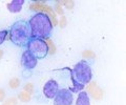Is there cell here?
Returning a JSON list of instances; mask_svg holds the SVG:
<instances>
[{"mask_svg": "<svg viewBox=\"0 0 126 105\" xmlns=\"http://www.w3.org/2000/svg\"><path fill=\"white\" fill-rule=\"evenodd\" d=\"M31 28L32 37L45 39L48 38L53 30V23L50 17L45 13L39 12L34 14L27 21Z\"/></svg>", "mask_w": 126, "mask_h": 105, "instance_id": "obj_1", "label": "cell"}, {"mask_svg": "<svg viewBox=\"0 0 126 105\" xmlns=\"http://www.w3.org/2000/svg\"><path fill=\"white\" fill-rule=\"evenodd\" d=\"M10 40L18 47H25L30 38L32 37L31 28L27 20L21 19L12 24L10 29Z\"/></svg>", "mask_w": 126, "mask_h": 105, "instance_id": "obj_2", "label": "cell"}, {"mask_svg": "<svg viewBox=\"0 0 126 105\" xmlns=\"http://www.w3.org/2000/svg\"><path fill=\"white\" fill-rule=\"evenodd\" d=\"M93 78L90 65L85 60H81L74 66L72 71V80L74 83V90H79L87 85Z\"/></svg>", "mask_w": 126, "mask_h": 105, "instance_id": "obj_3", "label": "cell"}, {"mask_svg": "<svg viewBox=\"0 0 126 105\" xmlns=\"http://www.w3.org/2000/svg\"><path fill=\"white\" fill-rule=\"evenodd\" d=\"M26 50L31 53L37 60H41L48 55V47L44 39L31 37L25 46Z\"/></svg>", "mask_w": 126, "mask_h": 105, "instance_id": "obj_4", "label": "cell"}, {"mask_svg": "<svg viewBox=\"0 0 126 105\" xmlns=\"http://www.w3.org/2000/svg\"><path fill=\"white\" fill-rule=\"evenodd\" d=\"M30 10L36 11L37 13H39V12H42V13L47 14L50 17V20H53L52 21L53 26H56L58 24V21H57V18H56V13H55V11L53 10L52 6L46 5L45 3L38 1V2H33V3H32V4L30 5Z\"/></svg>", "mask_w": 126, "mask_h": 105, "instance_id": "obj_5", "label": "cell"}, {"mask_svg": "<svg viewBox=\"0 0 126 105\" xmlns=\"http://www.w3.org/2000/svg\"><path fill=\"white\" fill-rule=\"evenodd\" d=\"M74 103V96L72 90L67 88L59 89L54 98V105H72Z\"/></svg>", "mask_w": 126, "mask_h": 105, "instance_id": "obj_6", "label": "cell"}, {"mask_svg": "<svg viewBox=\"0 0 126 105\" xmlns=\"http://www.w3.org/2000/svg\"><path fill=\"white\" fill-rule=\"evenodd\" d=\"M59 89L60 88H59V84L57 81L54 79H49L43 86V95L47 99H54Z\"/></svg>", "mask_w": 126, "mask_h": 105, "instance_id": "obj_7", "label": "cell"}, {"mask_svg": "<svg viewBox=\"0 0 126 105\" xmlns=\"http://www.w3.org/2000/svg\"><path fill=\"white\" fill-rule=\"evenodd\" d=\"M37 63H38V60L32 55L31 53L27 52L26 49L22 53L21 65L24 67V69H26V71H32V69H34L37 66Z\"/></svg>", "mask_w": 126, "mask_h": 105, "instance_id": "obj_8", "label": "cell"}, {"mask_svg": "<svg viewBox=\"0 0 126 105\" xmlns=\"http://www.w3.org/2000/svg\"><path fill=\"white\" fill-rule=\"evenodd\" d=\"M24 3H25L24 0H13V1L7 3L6 7L11 13H19L22 10V6Z\"/></svg>", "mask_w": 126, "mask_h": 105, "instance_id": "obj_9", "label": "cell"}, {"mask_svg": "<svg viewBox=\"0 0 126 105\" xmlns=\"http://www.w3.org/2000/svg\"><path fill=\"white\" fill-rule=\"evenodd\" d=\"M76 105H90L89 96L86 91H80L76 101Z\"/></svg>", "mask_w": 126, "mask_h": 105, "instance_id": "obj_10", "label": "cell"}, {"mask_svg": "<svg viewBox=\"0 0 126 105\" xmlns=\"http://www.w3.org/2000/svg\"><path fill=\"white\" fill-rule=\"evenodd\" d=\"M103 95H104L103 90H102L100 87H98V86H97V88L92 92V97H93L94 100H98V101L102 100V98H103Z\"/></svg>", "mask_w": 126, "mask_h": 105, "instance_id": "obj_11", "label": "cell"}, {"mask_svg": "<svg viewBox=\"0 0 126 105\" xmlns=\"http://www.w3.org/2000/svg\"><path fill=\"white\" fill-rule=\"evenodd\" d=\"M44 41L46 42L47 47H48V54H49V55H54V54L56 53V46H55V44L53 43V41L49 39V37L45 38Z\"/></svg>", "mask_w": 126, "mask_h": 105, "instance_id": "obj_12", "label": "cell"}, {"mask_svg": "<svg viewBox=\"0 0 126 105\" xmlns=\"http://www.w3.org/2000/svg\"><path fill=\"white\" fill-rule=\"evenodd\" d=\"M18 99L20 100L21 102H29V101H31V99H32V96L25 91H20L18 95Z\"/></svg>", "mask_w": 126, "mask_h": 105, "instance_id": "obj_13", "label": "cell"}, {"mask_svg": "<svg viewBox=\"0 0 126 105\" xmlns=\"http://www.w3.org/2000/svg\"><path fill=\"white\" fill-rule=\"evenodd\" d=\"M9 86L12 88V89H16V88H18L19 86H20V80L18 79V78H12V79L10 80V82H9Z\"/></svg>", "mask_w": 126, "mask_h": 105, "instance_id": "obj_14", "label": "cell"}, {"mask_svg": "<svg viewBox=\"0 0 126 105\" xmlns=\"http://www.w3.org/2000/svg\"><path fill=\"white\" fill-rule=\"evenodd\" d=\"M82 56H83L84 59H94V58H96V54H94L93 50H85V52H83V54H82Z\"/></svg>", "mask_w": 126, "mask_h": 105, "instance_id": "obj_15", "label": "cell"}, {"mask_svg": "<svg viewBox=\"0 0 126 105\" xmlns=\"http://www.w3.org/2000/svg\"><path fill=\"white\" fill-rule=\"evenodd\" d=\"M62 5H63V1H56V5H55V10L59 15H63V10H62Z\"/></svg>", "mask_w": 126, "mask_h": 105, "instance_id": "obj_16", "label": "cell"}, {"mask_svg": "<svg viewBox=\"0 0 126 105\" xmlns=\"http://www.w3.org/2000/svg\"><path fill=\"white\" fill-rule=\"evenodd\" d=\"M23 91H25V92H27V94H30V95L33 94L34 92V85H33V83H26L24 85V88H23Z\"/></svg>", "mask_w": 126, "mask_h": 105, "instance_id": "obj_17", "label": "cell"}, {"mask_svg": "<svg viewBox=\"0 0 126 105\" xmlns=\"http://www.w3.org/2000/svg\"><path fill=\"white\" fill-rule=\"evenodd\" d=\"M7 34H9V30H0V45L3 44V42L5 41V39L7 37Z\"/></svg>", "mask_w": 126, "mask_h": 105, "instance_id": "obj_18", "label": "cell"}, {"mask_svg": "<svg viewBox=\"0 0 126 105\" xmlns=\"http://www.w3.org/2000/svg\"><path fill=\"white\" fill-rule=\"evenodd\" d=\"M96 88H97V82H96V81H93V82L90 81V82L87 84V91H86V92H87V94H88V92H90V94H92V92H93Z\"/></svg>", "mask_w": 126, "mask_h": 105, "instance_id": "obj_19", "label": "cell"}, {"mask_svg": "<svg viewBox=\"0 0 126 105\" xmlns=\"http://www.w3.org/2000/svg\"><path fill=\"white\" fill-rule=\"evenodd\" d=\"M3 105H17V99L16 98H10L3 102Z\"/></svg>", "mask_w": 126, "mask_h": 105, "instance_id": "obj_20", "label": "cell"}, {"mask_svg": "<svg viewBox=\"0 0 126 105\" xmlns=\"http://www.w3.org/2000/svg\"><path fill=\"white\" fill-rule=\"evenodd\" d=\"M63 5H64L66 9L72 10L75 5V1H63Z\"/></svg>", "mask_w": 126, "mask_h": 105, "instance_id": "obj_21", "label": "cell"}, {"mask_svg": "<svg viewBox=\"0 0 126 105\" xmlns=\"http://www.w3.org/2000/svg\"><path fill=\"white\" fill-rule=\"evenodd\" d=\"M59 24H60V28L61 29H64L65 26H66V18L65 16H61V19H60V22H59Z\"/></svg>", "mask_w": 126, "mask_h": 105, "instance_id": "obj_22", "label": "cell"}, {"mask_svg": "<svg viewBox=\"0 0 126 105\" xmlns=\"http://www.w3.org/2000/svg\"><path fill=\"white\" fill-rule=\"evenodd\" d=\"M5 99V90L0 87V102H2Z\"/></svg>", "mask_w": 126, "mask_h": 105, "instance_id": "obj_23", "label": "cell"}, {"mask_svg": "<svg viewBox=\"0 0 126 105\" xmlns=\"http://www.w3.org/2000/svg\"><path fill=\"white\" fill-rule=\"evenodd\" d=\"M3 57V50L2 49H0V59Z\"/></svg>", "mask_w": 126, "mask_h": 105, "instance_id": "obj_24", "label": "cell"}]
</instances>
